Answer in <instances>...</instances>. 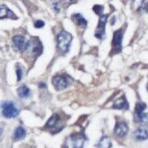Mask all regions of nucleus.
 Wrapping results in <instances>:
<instances>
[{"mask_svg": "<svg viewBox=\"0 0 148 148\" xmlns=\"http://www.w3.org/2000/svg\"><path fill=\"white\" fill-rule=\"evenodd\" d=\"M71 40H72V35L66 31H61L57 35V49L61 54H65L68 52Z\"/></svg>", "mask_w": 148, "mask_h": 148, "instance_id": "nucleus-1", "label": "nucleus"}, {"mask_svg": "<svg viewBox=\"0 0 148 148\" xmlns=\"http://www.w3.org/2000/svg\"><path fill=\"white\" fill-rule=\"evenodd\" d=\"M86 139V135L83 133H74L66 138L63 146L64 148H83Z\"/></svg>", "mask_w": 148, "mask_h": 148, "instance_id": "nucleus-2", "label": "nucleus"}, {"mask_svg": "<svg viewBox=\"0 0 148 148\" xmlns=\"http://www.w3.org/2000/svg\"><path fill=\"white\" fill-rule=\"evenodd\" d=\"M24 51H25V53L28 54V56L37 57L42 53V46L38 39H32L27 42V46H26V49Z\"/></svg>", "mask_w": 148, "mask_h": 148, "instance_id": "nucleus-3", "label": "nucleus"}, {"mask_svg": "<svg viewBox=\"0 0 148 148\" xmlns=\"http://www.w3.org/2000/svg\"><path fill=\"white\" fill-rule=\"evenodd\" d=\"M2 114L7 119H13L16 118L19 114L18 109L14 105L13 102L11 101H5L2 103Z\"/></svg>", "mask_w": 148, "mask_h": 148, "instance_id": "nucleus-4", "label": "nucleus"}, {"mask_svg": "<svg viewBox=\"0 0 148 148\" xmlns=\"http://www.w3.org/2000/svg\"><path fill=\"white\" fill-rule=\"evenodd\" d=\"M123 28H121L119 30H116L114 33L113 40H112V47H113V51L114 53H119L123 49Z\"/></svg>", "mask_w": 148, "mask_h": 148, "instance_id": "nucleus-5", "label": "nucleus"}, {"mask_svg": "<svg viewBox=\"0 0 148 148\" xmlns=\"http://www.w3.org/2000/svg\"><path fill=\"white\" fill-rule=\"evenodd\" d=\"M71 78L67 75H56L52 78V85L57 91L65 89L70 84Z\"/></svg>", "mask_w": 148, "mask_h": 148, "instance_id": "nucleus-6", "label": "nucleus"}, {"mask_svg": "<svg viewBox=\"0 0 148 148\" xmlns=\"http://www.w3.org/2000/svg\"><path fill=\"white\" fill-rule=\"evenodd\" d=\"M109 15L108 14H105V15H101L99 19V23H98L97 29L95 31V37L99 40H104L106 37V26L107 22H108Z\"/></svg>", "mask_w": 148, "mask_h": 148, "instance_id": "nucleus-7", "label": "nucleus"}, {"mask_svg": "<svg viewBox=\"0 0 148 148\" xmlns=\"http://www.w3.org/2000/svg\"><path fill=\"white\" fill-rule=\"evenodd\" d=\"M133 136H134V139L137 140V141H143V140L148 139V126H139L133 132Z\"/></svg>", "mask_w": 148, "mask_h": 148, "instance_id": "nucleus-8", "label": "nucleus"}, {"mask_svg": "<svg viewBox=\"0 0 148 148\" xmlns=\"http://www.w3.org/2000/svg\"><path fill=\"white\" fill-rule=\"evenodd\" d=\"M128 132V126L125 121H120L114 127V135L120 138L125 137Z\"/></svg>", "mask_w": 148, "mask_h": 148, "instance_id": "nucleus-9", "label": "nucleus"}, {"mask_svg": "<svg viewBox=\"0 0 148 148\" xmlns=\"http://www.w3.org/2000/svg\"><path fill=\"white\" fill-rule=\"evenodd\" d=\"M13 46L18 51H24L27 46V42L22 36H15L13 38Z\"/></svg>", "mask_w": 148, "mask_h": 148, "instance_id": "nucleus-10", "label": "nucleus"}, {"mask_svg": "<svg viewBox=\"0 0 148 148\" xmlns=\"http://www.w3.org/2000/svg\"><path fill=\"white\" fill-rule=\"evenodd\" d=\"M5 18H11L17 20L18 17L12 12L6 5H0V19L3 20Z\"/></svg>", "mask_w": 148, "mask_h": 148, "instance_id": "nucleus-11", "label": "nucleus"}, {"mask_svg": "<svg viewBox=\"0 0 148 148\" xmlns=\"http://www.w3.org/2000/svg\"><path fill=\"white\" fill-rule=\"evenodd\" d=\"M114 109H118V110H127L128 109V103L126 101L125 97L123 96L121 98H119L116 102L114 103Z\"/></svg>", "mask_w": 148, "mask_h": 148, "instance_id": "nucleus-12", "label": "nucleus"}, {"mask_svg": "<svg viewBox=\"0 0 148 148\" xmlns=\"http://www.w3.org/2000/svg\"><path fill=\"white\" fill-rule=\"evenodd\" d=\"M71 19H72L73 22L76 25L81 28H86V26H87V21H86V19L81 14H74V15H72Z\"/></svg>", "mask_w": 148, "mask_h": 148, "instance_id": "nucleus-13", "label": "nucleus"}, {"mask_svg": "<svg viewBox=\"0 0 148 148\" xmlns=\"http://www.w3.org/2000/svg\"><path fill=\"white\" fill-rule=\"evenodd\" d=\"M112 140L108 136H103L97 144V148H111Z\"/></svg>", "mask_w": 148, "mask_h": 148, "instance_id": "nucleus-14", "label": "nucleus"}, {"mask_svg": "<svg viewBox=\"0 0 148 148\" xmlns=\"http://www.w3.org/2000/svg\"><path fill=\"white\" fill-rule=\"evenodd\" d=\"M25 136H26V130L22 126H19L14 131V135H13L14 140H21L23 138H25Z\"/></svg>", "mask_w": 148, "mask_h": 148, "instance_id": "nucleus-15", "label": "nucleus"}, {"mask_svg": "<svg viewBox=\"0 0 148 148\" xmlns=\"http://www.w3.org/2000/svg\"><path fill=\"white\" fill-rule=\"evenodd\" d=\"M58 121H59L58 114H53L51 116V119L47 121V123H46L45 127H46V128H53V126L56 125V123H58Z\"/></svg>", "mask_w": 148, "mask_h": 148, "instance_id": "nucleus-16", "label": "nucleus"}, {"mask_svg": "<svg viewBox=\"0 0 148 148\" xmlns=\"http://www.w3.org/2000/svg\"><path fill=\"white\" fill-rule=\"evenodd\" d=\"M18 96L21 98V99H25V98H28L30 96V89L27 87L26 85H23L21 87L18 88Z\"/></svg>", "mask_w": 148, "mask_h": 148, "instance_id": "nucleus-17", "label": "nucleus"}, {"mask_svg": "<svg viewBox=\"0 0 148 148\" xmlns=\"http://www.w3.org/2000/svg\"><path fill=\"white\" fill-rule=\"evenodd\" d=\"M146 109V105L144 103H137L136 106H135V110H134V116H139V114H143L144 110Z\"/></svg>", "mask_w": 148, "mask_h": 148, "instance_id": "nucleus-18", "label": "nucleus"}, {"mask_svg": "<svg viewBox=\"0 0 148 148\" xmlns=\"http://www.w3.org/2000/svg\"><path fill=\"white\" fill-rule=\"evenodd\" d=\"M135 123H148V114H141L139 116H134Z\"/></svg>", "mask_w": 148, "mask_h": 148, "instance_id": "nucleus-19", "label": "nucleus"}, {"mask_svg": "<svg viewBox=\"0 0 148 148\" xmlns=\"http://www.w3.org/2000/svg\"><path fill=\"white\" fill-rule=\"evenodd\" d=\"M103 10H104V7L101 6V5H95L94 7H93V11H94L95 13L99 16H101L103 14Z\"/></svg>", "mask_w": 148, "mask_h": 148, "instance_id": "nucleus-20", "label": "nucleus"}, {"mask_svg": "<svg viewBox=\"0 0 148 148\" xmlns=\"http://www.w3.org/2000/svg\"><path fill=\"white\" fill-rule=\"evenodd\" d=\"M16 73H17V80L18 81H21L23 77V70L22 68L20 67V65L17 64V66H16Z\"/></svg>", "mask_w": 148, "mask_h": 148, "instance_id": "nucleus-21", "label": "nucleus"}, {"mask_svg": "<svg viewBox=\"0 0 148 148\" xmlns=\"http://www.w3.org/2000/svg\"><path fill=\"white\" fill-rule=\"evenodd\" d=\"M139 10L148 12V2H146V0H143L141 6L139 7Z\"/></svg>", "mask_w": 148, "mask_h": 148, "instance_id": "nucleus-22", "label": "nucleus"}, {"mask_svg": "<svg viewBox=\"0 0 148 148\" xmlns=\"http://www.w3.org/2000/svg\"><path fill=\"white\" fill-rule=\"evenodd\" d=\"M34 25H35L36 28L40 29V28H42L45 26V22H44V21H42V20H37V21H35Z\"/></svg>", "mask_w": 148, "mask_h": 148, "instance_id": "nucleus-23", "label": "nucleus"}, {"mask_svg": "<svg viewBox=\"0 0 148 148\" xmlns=\"http://www.w3.org/2000/svg\"><path fill=\"white\" fill-rule=\"evenodd\" d=\"M147 91H148V84H147Z\"/></svg>", "mask_w": 148, "mask_h": 148, "instance_id": "nucleus-24", "label": "nucleus"}, {"mask_svg": "<svg viewBox=\"0 0 148 148\" xmlns=\"http://www.w3.org/2000/svg\"><path fill=\"white\" fill-rule=\"evenodd\" d=\"M131 1H133V0H131Z\"/></svg>", "mask_w": 148, "mask_h": 148, "instance_id": "nucleus-25", "label": "nucleus"}]
</instances>
